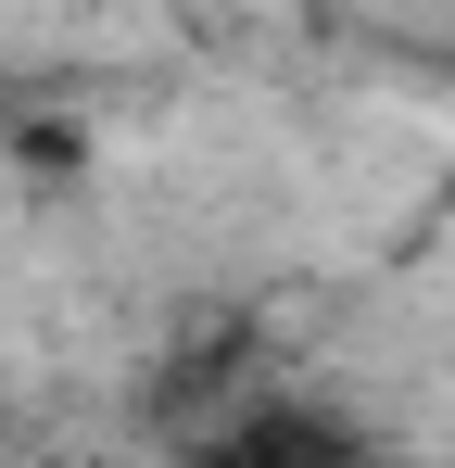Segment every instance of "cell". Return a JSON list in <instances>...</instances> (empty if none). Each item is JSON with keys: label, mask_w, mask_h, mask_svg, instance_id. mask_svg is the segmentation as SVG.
<instances>
[{"label": "cell", "mask_w": 455, "mask_h": 468, "mask_svg": "<svg viewBox=\"0 0 455 468\" xmlns=\"http://www.w3.org/2000/svg\"><path fill=\"white\" fill-rule=\"evenodd\" d=\"M0 127H13V77H0Z\"/></svg>", "instance_id": "7a4b0ae2"}, {"label": "cell", "mask_w": 455, "mask_h": 468, "mask_svg": "<svg viewBox=\"0 0 455 468\" xmlns=\"http://www.w3.org/2000/svg\"><path fill=\"white\" fill-rule=\"evenodd\" d=\"M177 468H379V443L342 405H316V392H253V405H228L216 431H190Z\"/></svg>", "instance_id": "6da1fadb"}]
</instances>
